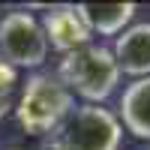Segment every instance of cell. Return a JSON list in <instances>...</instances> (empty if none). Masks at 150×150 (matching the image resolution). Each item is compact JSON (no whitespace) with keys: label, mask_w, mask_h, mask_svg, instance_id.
I'll list each match as a JSON object with an SVG mask.
<instances>
[{"label":"cell","mask_w":150,"mask_h":150,"mask_svg":"<svg viewBox=\"0 0 150 150\" xmlns=\"http://www.w3.org/2000/svg\"><path fill=\"white\" fill-rule=\"evenodd\" d=\"M60 84L69 93L87 99V105H99L117 90L120 66L114 54L102 45H84L63 54L60 60Z\"/></svg>","instance_id":"6da1fadb"},{"label":"cell","mask_w":150,"mask_h":150,"mask_svg":"<svg viewBox=\"0 0 150 150\" xmlns=\"http://www.w3.org/2000/svg\"><path fill=\"white\" fill-rule=\"evenodd\" d=\"M123 126L102 105H78L54 129V150H120Z\"/></svg>","instance_id":"7a4b0ae2"},{"label":"cell","mask_w":150,"mask_h":150,"mask_svg":"<svg viewBox=\"0 0 150 150\" xmlns=\"http://www.w3.org/2000/svg\"><path fill=\"white\" fill-rule=\"evenodd\" d=\"M69 111H72V93L60 84V78L33 75L21 90L15 117L27 135H48L66 120Z\"/></svg>","instance_id":"3957f363"},{"label":"cell","mask_w":150,"mask_h":150,"mask_svg":"<svg viewBox=\"0 0 150 150\" xmlns=\"http://www.w3.org/2000/svg\"><path fill=\"white\" fill-rule=\"evenodd\" d=\"M48 57L42 24L30 12H9L0 21V60L12 69H36Z\"/></svg>","instance_id":"277c9868"},{"label":"cell","mask_w":150,"mask_h":150,"mask_svg":"<svg viewBox=\"0 0 150 150\" xmlns=\"http://www.w3.org/2000/svg\"><path fill=\"white\" fill-rule=\"evenodd\" d=\"M39 24H42V33L48 39V48H57L63 54L90 45V36H93L75 6H48Z\"/></svg>","instance_id":"5b68a950"},{"label":"cell","mask_w":150,"mask_h":150,"mask_svg":"<svg viewBox=\"0 0 150 150\" xmlns=\"http://www.w3.org/2000/svg\"><path fill=\"white\" fill-rule=\"evenodd\" d=\"M111 54H114L120 72L135 75V78H147L150 75V21L123 30V36H117Z\"/></svg>","instance_id":"8992f818"},{"label":"cell","mask_w":150,"mask_h":150,"mask_svg":"<svg viewBox=\"0 0 150 150\" xmlns=\"http://www.w3.org/2000/svg\"><path fill=\"white\" fill-rule=\"evenodd\" d=\"M120 126H126L135 138L150 141V75L135 78L120 99Z\"/></svg>","instance_id":"52a82bcc"},{"label":"cell","mask_w":150,"mask_h":150,"mask_svg":"<svg viewBox=\"0 0 150 150\" xmlns=\"http://www.w3.org/2000/svg\"><path fill=\"white\" fill-rule=\"evenodd\" d=\"M81 21L87 24L90 33H102V36H114L120 33L135 15V3H78Z\"/></svg>","instance_id":"ba28073f"},{"label":"cell","mask_w":150,"mask_h":150,"mask_svg":"<svg viewBox=\"0 0 150 150\" xmlns=\"http://www.w3.org/2000/svg\"><path fill=\"white\" fill-rule=\"evenodd\" d=\"M15 90H18V69L0 60V120L9 114L12 102H15Z\"/></svg>","instance_id":"9c48e42d"}]
</instances>
